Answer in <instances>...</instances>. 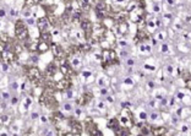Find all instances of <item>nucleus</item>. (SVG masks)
<instances>
[{"mask_svg": "<svg viewBox=\"0 0 191 136\" xmlns=\"http://www.w3.org/2000/svg\"><path fill=\"white\" fill-rule=\"evenodd\" d=\"M24 74H26V77L29 81L32 82V83H34V86H39L42 83H46L44 76L42 75L41 70L38 68H36V66H28V68H26Z\"/></svg>", "mask_w": 191, "mask_h": 136, "instance_id": "obj_1", "label": "nucleus"}, {"mask_svg": "<svg viewBox=\"0 0 191 136\" xmlns=\"http://www.w3.org/2000/svg\"><path fill=\"white\" fill-rule=\"evenodd\" d=\"M102 66L104 69L109 68L110 65L119 64V56L114 49H103L102 52Z\"/></svg>", "mask_w": 191, "mask_h": 136, "instance_id": "obj_2", "label": "nucleus"}, {"mask_svg": "<svg viewBox=\"0 0 191 136\" xmlns=\"http://www.w3.org/2000/svg\"><path fill=\"white\" fill-rule=\"evenodd\" d=\"M119 123L121 125V128H126L129 130L132 129L134 126V115L132 113L130 112V109L124 108L120 113V118H119Z\"/></svg>", "mask_w": 191, "mask_h": 136, "instance_id": "obj_3", "label": "nucleus"}, {"mask_svg": "<svg viewBox=\"0 0 191 136\" xmlns=\"http://www.w3.org/2000/svg\"><path fill=\"white\" fill-rule=\"evenodd\" d=\"M114 44H115V34L113 33V31L107 29L99 39V46L103 49H113Z\"/></svg>", "mask_w": 191, "mask_h": 136, "instance_id": "obj_4", "label": "nucleus"}, {"mask_svg": "<svg viewBox=\"0 0 191 136\" xmlns=\"http://www.w3.org/2000/svg\"><path fill=\"white\" fill-rule=\"evenodd\" d=\"M15 34L17 37V39L20 41H26L27 38H29V34H28V27L26 26L22 20H17L15 22Z\"/></svg>", "mask_w": 191, "mask_h": 136, "instance_id": "obj_5", "label": "nucleus"}, {"mask_svg": "<svg viewBox=\"0 0 191 136\" xmlns=\"http://www.w3.org/2000/svg\"><path fill=\"white\" fill-rule=\"evenodd\" d=\"M80 26H81V29H82V32H83V34H85L86 41H88V39L92 37V33H93V27H95L93 24H92L88 19H83V20L81 21Z\"/></svg>", "mask_w": 191, "mask_h": 136, "instance_id": "obj_6", "label": "nucleus"}, {"mask_svg": "<svg viewBox=\"0 0 191 136\" xmlns=\"http://www.w3.org/2000/svg\"><path fill=\"white\" fill-rule=\"evenodd\" d=\"M129 19L135 24H140L144 20V9L141 6H137L134 11L129 12Z\"/></svg>", "mask_w": 191, "mask_h": 136, "instance_id": "obj_7", "label": "nucleus"}, {"mask_svg": "<svg viewBox=\"0 0 191 136\" xmlns=\"http://www.w3.org/2000/svg\"><path fill=\"white\" fill-rule=\"evenodd\" d=\"M72 86V81L70 76H64L61 77L59 81L55 82V88L58 91H66V90H70Z\"/></svg>", "mask_w": 191, "mask_h": 136, "instance_id": "obj_8", "label": "nucleus"}, {"mask_svg": "<svg viewBox=\"0 0 191 136\" xmlns=\"http://www.w3.org/2000/svg\"><path fill=\"white\" fill-rule=\"evenodd\" d=\"M69 128L71 129V133L73 135H81L83 131V126L80 121H77L75 118H70L69 120Z\"/></svg>", "mask_w": 191, "mask_h": 136, "instance_id": "obj_9", "label": "nucleus"}, {"mask_svg": "<svg viewBox=\"0 0 191 136\" xmlns=\"http://www.w3.org/2000/svg\"><path fill=\"white\" fill-rule=\"evenodd\" d=\"M51 48H53V54H54V58H55V59H59V60H60V59L68 58V52H65V50L63 49L61 46L54 43V44L51 46Z\"/></svg>", "mask_w": 191, "mask_h": 136, "instance_id": "obj_10", "label": "nucleus"}, {"mask_svg": "<svg viewBox=\"0 0 191 136\" xmlns=\"http://www.w3.org/2000/svg\"><path fill=\"white\" fill-rule=\"evenodd\" d=\"M86 130H87V134H88V135H93V136L103 135L102 131L97 128V125H96L92 120H87V121H86Z\"/></svg>", "mask_w": 191, "mask_h": 136, "instance_id": "obj_11", "label": "nucleus"}, {"mask_svg": "<svg viewBox=\"0 0 191 136\" xmlns=\"http://www.w3.org/2000/svg\"><path fill=\"white\" fill-rule=\"evenodd\" d=\"M50 120H51V123L56 126V125H59L60 123H63L64 120H66V118L58 110V109H55V110H51V115H50Z\"/></svg>", "mask_w": 191, "mask_h": 136, "instance_id": "obj_12", "label": "nucleus"}, {"mask_svg": "<svg viewBox=\"0 0 191 136\" xmlns=\"http://www.w3.org/2000/svg\"><path fill=\"white\" fill-rule=\"evenodd\" d=\"M83 20V11L81 9H76L73 10L71 14V22L75 25L81 24V21Z\"/></svg>", "mask_w": 191, "mask_h": 136, "instance_id": "obj_13", "label": "nucleus"}, {"mask_svg": "<svg viewBox=\"0 0 191 136\" xmlns=\"http://www.w3.org/2000/svg\"><path fill=\"white\" fill-rule=\"evenodd\" d=\"M92 98H93V96H92L91 93H83L82 96H80V97L76 99V103H77L80 107H83V106H86L87 103H90V102L92 101Z\"/></svg>", "mask_w": 191, "mask_h": 136, "instance_id": "obj_14", "label": "nucleus"}, {"mask_svg": "<svg viewBox=\"0 0 191 136\" xmlns=\"http://www.w3.org/2000/svg\"><path fill=\"white\" fill-rule=\"evenodd\" d=\"M159 26H161V22H159V20H156V19H153V20H151V21H148L146 24V28H147V31L149 33L156 32L157 28H159Z\"/></svg>", "mask_w": 191, "mask_h": 136, "instance_id": "obj_15", "label": "nucleus"}, {"mask_svg": "<svg viewBox=\"0 0 191 136\" xmlns=\"http://www.w3.org/2000/svg\"><path fill=\"white\" fill-rule=\"evenodd\" d=\"M108 128L112 129V130L117 134V133L120 130V128H121V125H120V123H119V119H118V118H113V119H110V120L108 121Z\"/></svg>", "mask_w": 191, "mask_h": 136, "instance_id": "obj_16", "label": "nucleus"}, {"mask_svg": "<svg viewBox=\"0 0 191 136\" xmlns=\"http://www.w3.org/2000/svg\"><path fill=\"white\" fill-rule=\"evenodd\" d=\"M140 134L142 135H153V126L147 124V123H143L140 125Z\"/></svg>", "mask_w": 191, "mask_h": 136, "instance_id": "obj_17", "label": "nucleus"}, {"mask_svg": "<svg viewBox=\"0 0 191 136\" xmlns=\"http://www.w3.org/2000/svg\"><path fill=\"white\" fill-rule=\"evenodd\" d=\"M49 20L48 17H41L38 21H37V26L39 32H43V31H48V26H49Z\"/></svg>", "mask_w": 191, "mask_h": 136, "instance_id": "obj_18", "label": "nucleus"}, {"mask_svg": "<svg viewBox=\"0 0 191 136\" xmlns=\"http://www.w3.org/2000/svg\"><path fill=\"white\" fill-rule=\"evenodd\" d=\"M49 48H50V46H49V43L48 42H46V41H39L38 43H37V52L39 53V54H42V53H46V52H48L49 50Z\"/></svg>", "mask_w": 191, "mask_h": 136, "instance_id": "obj_19", "label": "nucleus"}, {"mask_svg": "<svg viewBox=\"0 0 191 136\" xmlns=\"http://www.w3.org/2000/svg\"><path fill=\"white\" fill-rule=\"evenodd\" d=\"M115 28H117V31L119 32V34H126L127 33V31H129V25H127V22L126 21H121V22H118V24H115Z\"/></svg>", "mask_w": 191, "mask_h": 136, "instance_id": "obj_20", "label": "nucleus"}, {"mask_svg": "<svg viewBox=\"0 0 191 136\" xmlns=\"http://www.w3.org/2000/svg\"><path fill=\"white\" fill-rule=\"evenodd\" d=\"M166 134H167V129L164 126L153 128V135H166Z\"/></svg>", "mask_w": 191, "mask_h": 136, "instance_id": "obj_21", "label": "nucleus"}, {"mask_svg": "<svg viewBox=\"0 0 191 136\" xmlns=\"http://www.w3.org/2000/svg\"><path fill=\"white\" fill-rule=\"evenodd\" d=\"M41 39L42 41H46V42H50L51 41V33L49 32V31H43V32H41Z\"/></svg>", "mask_w": 191, "mask_h": 136, "instance_id": "obj_22", "label": "nucleus"}, {"mask_svg": "<svg viewBox=\"0 0 191 136\" xmlns=\"http://www.w3.org/2000/svg\"><path fill=\"white\" fill-rule=\"evenodd\" d=\"M36 2H37L36 0H24V7L31 9L32 6H34V4H36Z\"/></svg>", "mask_w": 191, "mask_h": 136, "instance_id": "obj_23", "label": "nucleus"}, {"mask_svg": "<svg viewBox=\"0 0 191 136\" xmlns=\"http://www.w3.org/2000/svg\"><path fill=\"white\" fill-rule=\"evenodd\" d=\"M10 121H11V120H10L9 115H1V124H5V125H7Z\"/></svg>", "mask_w": 191, "mask_h": 136, "instance_id": "obj_24", "label": "nucleus"}, {"mask_svg": "<svg viewBox=\"0 0 191 136\" xmlns=\"http://www.w3.org/2000/svg\"><path fill=\"white\" fill-rule=\"evenodd\" d=\"M168 49H169L168 44H167V43H163V44H162V47H161V52H163V53H167Z\"/></svg>", "mask_w": 191, "mask_h": 136, "instance_id": "obj_25", "label": "nucleus"}, {"mask_svg": "<svg viewBox=\"0 0 191 136\" xmlns=\"http://www.w3.org/2000/svg\"><path fill=\"white\" fill-rule=\"evenodd\" d=\"M185 85H186V87L191 90V77L190 79H188V80H185Z\"/></svg>", "mask_w": 191, "mask_h": 136, "instance_id": "obj_26", "label": "nucleus"}, {"mask_svg": "<svg viewBox=\"0 0 191 136\" xmlns=\"http://www.w3.org/2000/svg\"><path fill=\"white\" fill-rule=\"evenodd\" d=\"M151 118H152L153 120H156V119L158 118V114H157V113H152V114H151Z\"/></svg>", "mask_w": 191, "mask_h": 136, "instance_id": "obj_27", "label": "nucleus"}, {"mask_svg": "<svg viewBox=\"0 0 191 136\" xmlns=\"http://www.w3.org/2000/svg\"><path fill=\"white\" fill-rule=\"evenodd\" d=\"M64 108L66 109V110H71V106H70V104H65Z\"/></svg>", "mask_w": 191, "mask_h": 136, "instance_id": "obj_28", "label": "nucleus"}, {"mask_svg": "<svg viewBox=\"0 0 191 136\" xmlns=\"http://www.w3.org/2000/svg\"><path fill=\"white\" fill-rule=\"evenodd\" d=\"M127 64H129V65H134V64H135V61H134L132 59H129V61H127Z\"/></svg>", "mask_w": 191, "mask_h": 136, "instance_id": "obj_29", "label": "nucleus"}, {"mask_svg": "<svg viewBox=\"0 0 191 136\" xmlns=\"http://www.w3.org/2000/svg\"><path fill=\"white\" fill-rule=\"evenodd\" d=\"M140 49H141V52H146V47H144L143 44H141V46H140Z\"/></svg>", "mask_w": 191, "mask_h": 136, "instance_id": "obj_30", "label": "nucleus"}, {"mask_svg": "<svg viewBox=\"0 0 191 136\" xmlns=\"http://www.w3.org/2000/svg\"><path fill=\"white\" fill-rule=\"evenodd\" d=\"M100 93H102V94H107V90H105V88H102Z\"/></svg>", "mask_w": 191, "mask_h": 136, "instance_id": "obj_31", "label": "nucleus"}, {"mask_svg": "<svg viewBox=\"0 0 191 136\" xmlns=\"http://www.w3.org/2000/svg\"><path fill=\"white\" fill-rule=\"evenodd\" d=\"M17 102H19V101H17V98H16V97H15V98H12V104H16Z\"/></svg>", "mask_w": 191, "mask_h": 136, "instance_id": "obj_32", "label": "nucleus"}, {"mask_svg": "<svg viewBox=\"0 0 191 136\" xmlns=\"http://www.w3.org/2000/svg\"><path fill=\"white\" fill-rule=\"evenodd\" d=\"M140 118H141V119H144V118H146V113H141V114H140Z\"/></svg>", "mask_w": 191, "mask_h": 136, "instance_id": "obj_33", "label": "nucleus"}, {"mask_svg": "<svg viewBox=\"0 0 191 136\" xmlns=\"http://www.w3.org/2000/svg\"><path fill=\"white\" fill-rule=\"evenodd\" d=\"M167 69H168V72H173V68L171 66H168Z\"/></svg>", "mask_w": 191, "mask_h": 136, "instance_id": "obj_34", "label": "nucleus"}, {"mask_svg": "<svg viewBox=\"0 0 191 136\" xmlns=\"http://www.w3.org/2000/svg\"><path fill=\"white\" fill-rule=\"evenodd\" d=\"M2 97H4V98H7V97H9V94H7V93H2Z\"/></svg>", "mask_w": 191, "mask_h": 136, "instance_id": "obj_35", "label": "nucleus"}, {"mask_svg": "<svg viewBox=\"0 0 191 136\" xmlns=\"http://www.w3.org/2000/svg\"><path fill=\"white\" fill-rule=\"evenodd\" d=\"M32 118H33V119H36V118H38V114H37V113H36V114H33V115H32Z\"/></svg>", "mask_w": 191, "mask_h": 136, "instance_id": "obj_36", "label": "nucleus"}, {"mask_svg": "<svg viewBox=\"0 0 191 136\" xmlns=\"http://www.w3.org/2000/svg\"><path fill=\"white\" fill-rule=\"evenodd\" d=\"M4 15H5V12H4V10L1 9V17H4Z\"/></svg>", "mask_w": 191, "mask_h": 136, "instance_id": "obj_37", "label": "nucleus"}, {"mask_svg": "<svg viewBox=\"0 0 191 136\" xmlns=\"http://www.w3.org/2000/svg\"><path fill=\"white\" fill-rule=\"evenodd\" d=\"M108 101H109V102H113V101H114V99H113V98H112V97H108Z\"/></svg>", "mask_w": 191, "mask_h": 136, "instance_id": "obj_38", "label": "nucleus"}, {"mask_svg": "<svg viewBox=\"0 0 191 136\" xmlns=\"http://www.w3.org/2000/svg\"><path fill=\"white\" fill-rule=\"evenodd\" d=\"M169 4H174V0H167Z\"/></svg>", "mask_w": 191, "mask_h": 136, "instance_id": "obj_39", "label": "nucleus"}]
</instances>
